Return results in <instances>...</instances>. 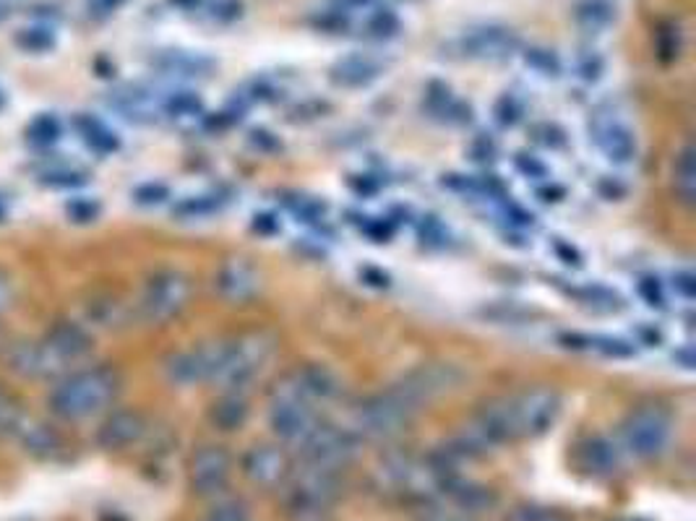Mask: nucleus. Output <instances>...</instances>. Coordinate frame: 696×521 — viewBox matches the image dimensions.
Returning <instances> with one entry per match:
<instances>
[{
  "instance_id": "f257e3e1",
  "label": "nucleus",
  "mask_w": 696,
  "mask_h": 521,
  "mask_svg": "<svg viewBox=\"0 0 696 521\" xmlns=\"http://www.w3.org/2000/svg\"><path fill=\"white\" fill-rule=\"evenodd\" d=\"M121 375L113 367H83L63 375L50 394V409L63 420H87L113 405Z\"/></svg>"
},
{
  "instance_id": "f03ea898",
  "label": "nucleus",
  "mask_w": 696,
  "mask_h": 521,
  "mask_svg": "<svg viewBox=\"0 0 696 521\" xmlns=\"http://www.w3.org/2000/svg\"><path fill=\"white\" fill-rule=\"evenodd\" d=\"M277 352L274 333L256 329L246 331L229 342H217V365H214L212 384L225 392H243L267 371Z\"/></svg>"
},
{
  "instance_id": "7ed1b4c3",
  "label": "nucleus",
  "mask_w": 696,
  "mask_h": 521,
  "mask_svg": "<svg viewBox=\"0 0 696 521\" xmlns=\"http://www.w3.org/2000/svg\"><path fill=\"white\" fill-rule=\"evenodd\" d=\"M417 405L402 394V388L392 384L386 392H379L355 407L352 433L355 438H368V441H389L400 435L417 412Z\"/></svg>"
},
{
  "instance_id": "20e7f679",
  "label": "nucleus",
  "mask_w": 696,
  "mask_h": 521,
  "mask_svg": "<svg viewBox=\"0 0 696 521\" xmlns=\"http://www.w3.org/2000/svg\"><path fill=\"white\" fill-rule=\"evenodd\" d=\"M316 405L301 392L292 373L277 384L269 401V428L282 443H301L316 428Z\"/></svg>"
},
{
  "instance_id": "39448f33",
  "label": "nucleus",
  "mask_w": 696,
  "mask_h": 521,
  "mask_svg": "<svg viewBox=\"0 0 696 521\" xmlns=\"http://www.w3.org/2000/svg\"><path fill=\"white\" fill-rule=\"evenodd\" d=\"M624 449L635 458L663 456L673 441V417L660 405H642L626 415L621 426Z\"/></svg>"
},
{
  "instance_id": "423d86ee",
  "label": "nucleus",
  "mask_w": 696,
  "mask_h": 521,
  "mask_svg": "<svg viewBox=\"0 0 696 521\" xmlns=\"http://www.w3.org/2000/svg\"><path fill=\"white\" fill-rule=\"evenodd\" d=\"M191 301V280L178 269H162L144 284L138 310L149 324H165L176 318Z\"/></svg>"
},
{
  "instance_id": "0eeeda50",
  "label": "nucleus",
  "mask_w": 696,
  "mask_h": 521,
  "mask_svg": "<svg viewBox=\"0 0 696 521\" xmlns=\"http://www.w3.org/2000/svg\"><path fill=\"white\" fill-rule=\"evenodd\" d=\"M339 496L337 472H326L316 467H305L295 475H288V488H284V500L288 509L298 517H322L332 509V503Z\"/></svg>"
},
{
  "instance_id": "6e6552de",
  "label": "nucleus",
  "mask_w": 696,
  "mask_h": 521,
  "mask_svg": "<svg viewBox=\"0 0 696 521\" xmlns=\"http://www.w3.org/2000/svg\"><path fill=\"white\" fill-rule=\"evenodd\" d=\"M301 451L305 467L339 472L358 454V438H355L350 428L316 422V428L301 443Z\"/></svg>"
},
{
  "instance_id": "1a4fd4ad",
  "label": "nucleus",
  "mask_w": 696,
  "mask_h": 521,
  "mask_svg": "<svg viewBox=\"0 0 696 521\" xmlns=\"http://www.w3.org/2000/svg\"><path fill=\"white\" fill-rule=\"evenodd\" d=\"M590 138H593L597 149L603 151L605 159H610L614 165H631L637 162L639 155V141L635 128L629 121H624L621 115L614 110H597L587 123Z\"/></svg>"
},
{
  "instance_id": "9d476101",
  "label": "nucleus",
  "mask_w": 696,
  "mask_h": 521,
  "mask_svg": "<svg viewBox=\"0 0 696 521\" xmlns=\"http://www.w3.org/2000/svg\"><path fill=\"white\" fill-rule=\"evenodd\" d=\"M464 381V373L451 363H426L417 365L415 371H409L396 381V386L402 388V394L417 407H423L426 401L436 399V396L449 394L459 388Z\"/></svg>"
},
{
  "instance_id": "9b49d317",
  "label": "nucleus",
  "mask_w": 696,
  "mask_h": 521,
  "mask_svg": "<svg viewBox=\"0 0 696 521\" xmlns=\"http://www.w3.org/2000/svg\"><path fill=\"white\" fill-rule=\"evenodd\" d=\"M9 365L16 373L26 375V378H37V381L60 378V375H66L74 367L60 358V352L47 342V337L40 339V342L13 344L9 352Z\"/></svg>"
},
{
  "instance_id": "f8f14e48",
  "label": "nucleus",
  "mask_w": 696,
  "mask_h": 521,
  "mask_svg": "<svg viewBox=\"0 0 696 521\" xmlns=\"http://www.w3.org/2000/svg\"><path fill=\"white\" fill-rule=\"evenodd\" d=\"M233 456L222 446H201L191 458V488L197 496L212 498L227 488Z\"/></svg>"
},
{
  "instance_id": "ddd939ff",
  "label": "nucleus",
  "mask_w": 696,
  "mask_h": 521,
  "mask_svg": "<svg viewBox=\"0 0 696 521\" xmlns=\"http://www.w3.org/2000/svg\"><path fill=\"white\" fill-rule=\"evenodd\" d=\"M214 365H217V342L197 347V350L176 352L165 363V375L170 384H176L180 388L212 384Z\"/></svg>"
},
{
  "instance_id": "4468645a",
  "label": "nucleus",
  "mask_w": 696,
  "mask_h": 521,
  "mask_svg": "<svg viewBox=\"0 0 696 521\" xmlns=\"http://www.w3.org/2000/svg\"><path fill=\"white\" fill-rule=\"evenodd\" d=\"M459 53L468 60H506L519 50L517 32L506 26H480L459 39Z\"/></svg>"
},
{
  "instance_id": "2eb2a0df",
  "label": "nucleus",
  "mask_w": 696,
  "mask_h": 521,
  "mask_svg": "<svg viewBox=\"0 0 696 521\" xmlns=\"http://www.w3.org/2000/svg\"><path fill=\"white\" fill-rule=\"evenodd\" d=\"M243 475H246L254 485L261 488H274L288 479L290 475V458L284 454L282 446H271V443H261L246 451L240 462Z\"/></svg>"
},
{
  "instance_id": "dca6fc26",
  "label": "nucleus",
  "mask_w": 696,
  "mask_h": 521,
  "mask_svg": "<svg viewBox=\"0 0 696 521\" xmlns=\"http://www.w3.org/2000/svg\"><path fill=\"white\" fill-rule=\"evenodd\" d=\"M261 287V274L248 259H229L214 274V290L229 303H246Z\"/></svg>"
},
{
  "instance_id": "f3484780",
  "label": "nucleus",
  "mask_w": 696,
  "mask_h": 521,
  "mask_svg": "<svg viewBox=\"0 0 696 521\" xmlns=\"http://www.w3.org/2000/svg\"><path fill=\"white\" fill-rule=\"evenodd\" d=\"M389 63L381 55L373 53H350L345 58H339L332 66L329 79L343 89H363L371 87L373 81H379L386 73Z\"/></svg>"
},
{
  "instance_id": "a211bd4d",
  "label": "nucleus",
  "mask_w": 696,
  "mask_h": 521,
  "mask_svg": "<svg viewBox=\"0 0 696 521\" xmlns=\"http://www.w3.org/2000/svg\"><path fill=\"white\" fill-rule=\"evenodd\" d=\"M144 433L146 422L136 409H117L102 420L100 430H97V443L104 451H123L142 441Z\"/></svg>"
},
{
  "instance_id": "6ab92c4d",
  "label": "nucleus",
  "mask_w": 696,
  "mask_h": 521,
  "mask_svg": "<svg viewBox=\"0 0 696 521\" xmlns=\"http://www.w3.org/2000/svg\"><path fill=\"white\" fill-rule=\"evenodd\" d=\"M561 347L574 352H593V354H603V358H631L637 352V347L631 342H626L621 337H608V333H561L559 337Z\"/></svg>"
},
{
  "instance_id": "aec40b11",
  "label": "nucleus",
  "mask_w": 696,
  "mask_h": 521,
  "mask_svg": "<svg viewBox=\"0 0 696 521\" xmlns=\"http://www.w3.org/2000/svg\"><path fill=\"white\" fill-rule=\"evenodd\" d=\"M580 462L593 477H610L621 467V449L610 438L593 435L580 446Z\"/></svg>"
},
{
  "instance_id": "412c9836",
  "label": "nucleus",
  "mask_w": 696,
  "mask_h": 521,
  "mask_svg": "<svg viewBox=\"0 0 696 521\" xmlns=\"http://www.w3.org/2000/svg\"><path fill=\"white\" fill-rule=\"evenodd\" d=\"M110 104H113V110H117L123 117H128V121L134 123H155L159 113H162V100L138 87L115 92L110 97Z\"/></svg>"
},
{
  "instance_id": "4be33fe9",
  "label": "nucleus",
  "mask_w": 696,
  "mask_h": 521,
  "mask_svg": "<svg viewBox=\"0 0 696 521\" xmlns=\"http://www.w3.org/2000/svg\"><path fill=\"white\" fill-rule=\"evenodd\" d=\"M292 378H295V384L301 386V392L308 396L313 405H318V401L324 405V401L337 399L339 392H343L339 378L326 365H305L301 371L292 373Z\"/></svg>"
},
{
  "instance_id": "5701e85b",
  "label": "nucleus",
  "mask_w": 696,
  "mask_h": 521,
  "mask_svg": "<svg viewBox=\"0 0 696 521\" xmlns=\"http://www.w3.org/2000/svg\"><path fill=\"white\" fill-rule=\"evenodd\" d=\"M47 342L60 352V358L66 360L68 365H76L79 360H83L92 352V339H89V333L76 324H58L47 333Z\"/></svg>"
},
{
  "instance_id": "b1692460",
  "label": "nucleus",
  "mask_w": 696,
  "mask_h": 521,
  "mask_svg": "<svg viewBox=\"0 0 696 521\" xmlns=\"http://www.w3.org/2000/svg\"><path fill=\"white\" fill-rule=\"evenodd\" d=\"M616 3L614 0H580L574 9V21L580 30L587 34H603L616 24Z\"/></svg>"
},
{
  "instance_id": "393cba45",
  "label": "nucleus",
  "mask_w": 696,
  "mask_h": 521,
  "mask_svg": "<svg viewBox=\"0 0 696 521\" xmlns=\"http://www.w3.org/2000/svg\"><path fill=\"white\" fill-rule=\"evenodd\" d=\"M212 422L214 428L225 430V433H233V430L243 428V422L248 420V401L243 392H225L220 401H214L212 407Z\"/></svg>"
},
{
  "instance_id": "a878e982",
  "label": "nucleus",
  "mask_w": 696,
  "mask_h": 521,
  "mask_svg": "<svg viewBox=\"0 0 696 521\" xmlns=\"http://www.w3.org/2000/svg\"><path fill=\"white\" fill-rule=\"evenodd\" d=\"M76 131H79L81 141L87 144L92 151H97V155H113L117 146H121L113 131H110L108 125L94 115L76 117Z\"/></svg>"
},
{
  "instance_id": "bb28decb",
  "label": "nucleus",
  "mask_w": 696,
  "mask_h": 521,
  "mask_svg": "<svg viewBox=\"0 0 696 521\" xmlns=\"http://www.w3.org/2000/svg\"><path fill=\"white\" fill-rule=\"evenodd\" d=\"M358 26L363 30L360 34H366V37H371V39H392L402 32L400 16H396L392 9H386V5H381V3L373 5V9L366 13V16L358 21Z\"/></svg>"
},
{
  "instance_id": "cd10ccee",
  "label": "nucleus",
  "mask_w": 696,
  "mask_h": 521,
  "mask_svg": "<svg viewBox=\"0 0 696 521\" xmlns=\"http://www.w3.org/2000/svg\"><path fill=\"white\" fill-rule=\"evenodd\" d=\"M157 66L162 68L165 73H172V76H206L214 68V63L197 53L170 50L157 60Z\"/></svg>"
},
{
  "instance_id": "c85d7f7f",
  "label": "nucleus",
  "mask_w": 696,
  "mask_h": 521,
  "mask_svg": "<svg viewBox=\"0 0 696 521\" xmlns=\"http://www.w3.org/2000/svg\"><path fill=\"white\" fill-rule=\"evenodd\" d=\"M673 185H676L678 199L684 201L686 206H692L696 199V162L692 146H684L676 165H673Z\"/></svg>"
},
{
  "instance_id": "c756f323",
  "label": "nucleus",
  "mask_w": 696,
  "mask_h": 521,
  "mask_svg": "<svg viewBox=\"0 0 696 521\" xmlns=\"http://www.w3.org/2000/svg\"><path fill=\"white\" fill-rule=\"evenodd\" d=\"M525 63L527 68H532L538 76H546V79H555V76H561L559 55L548 50V47H530V50L525 53Z\"/></svg>"
},
{
  "instance_id": "7c9ffc66",
  "label": "nucleus",
  "mask_w": 696,
  "mask_h": 521,
  "mask_svg": "<svg viewBox=\"0 0 696 521\" xmlns=\"http://www.w3.org/2000/svg\"><path fill=\"white\" fill-rule=\"evenodd\" d=\"M222 206V199L217 193H209V196H193L186 199L183 204H178L176 214L183 219H199V217H209Z\"/></svg>"
},
{
  "instance_id": "2f4dec72",
  "label": "nucleus",
  "mask_w": 696,
  "mask_h": 521,
  "mask_svg": "<svg viewBox=\"0 0 696 521\" xmlns=\"http://www.w3.org/2000/svg\"><path fill=\"white\" fill-rule=\"evenodd\" d=\"M16 45L24 47L26 53H47L55 47V34L45 26H30L16 34Z\"/></svg>"
},
{
  "instance_id": "473e14b6",
  "label": "nucleus",
  "mask_w": 696,
  "mask_h": 521,
  "mask_svg": "<svg viewBox=\"0 0 696 521\" xmlns=\"http://www.w3.org/2000/svg\"><path fill=\"white\" fill-rule=\"evenodd\" d=\"M162 113H170L172 117H193L201 113V100L191 92H176L162 100Z\"/></svg>"
},
{
  "instance_id": "72a5a7b5",
  "label": "nucleus",
  "mask_w": 696,
  "mask_h": 521,
  "mask_svg": "<svg viewBox=\"0 0 696 521\" xmlns=\"http://www.w3.org/2000/svg\"><path fill=\"white\" fill-rule=\"evenodd\" d=\"M60 121L55 115H40L34 117V121L30 123V128H26V136L32 138L34 144H53L60 138Z\"/></svg>"
},
{
  "instance_id": "f704fd0d",
  "label": "nucleus",
  "mask_w": 696,
  "mask_h": 521,
  "mask_svg": "<svg viewBox=\"0 0 696 521\" xmlns=\"http://www.w3.org/2000/svg\"><path fill=\"white\" fill-rule=\"evenodd\" d=\"M576 295H580L582 303H587L590 308H603V310L624 308L621 297H618L616 292H610L605 287H584V290L576 292Z\"/></svg>"
},
{
  "instance_id": "c9c22d12",
  "label": "nucleus",
  "mask_w": 696,
  "mask_h": 521,
  "mask_svg": "<svg viewBox=\"0 0 696 521\" xmlns=\"http://www.w3.org/2000/svg\"><path fill=\"white\" fill-rule=\"evenodd\" d=\"M603 71H605V60L597 50H582L580 55H576V73H580L582 81L595 83L603 76Z\"/></svg>"
},
{
  "instance_id": "e433bc0d",
  "label": "nucleus",
  "mask_w": 696,
  "mask_h": 521,
  "mask_svg": "<svg viewBox=\"0 0 696 521\" xmlns=\"http://www.w3.org/2000/svg\"><path fill=\"white\" fill-rule=\"evenodd\" d=\"M658 53L663 60H673L678 58L681 53V32L678 26H663V30L658 32Z\"/></svg>"
},
{
  "instance_id": "4c0bfd02",
  "label": "nucleus",
  "mask_w": 696,
  "mask_h": 521,
  "mask_svg": "<svg viewBox=\"0 0 696 521\" xmlns=\"http://www.w3.org/2000/svg\"><path fill=\"white\" fill-rule=\"evenodd\" d=\"M206 521H250V513L238 500H227V503H220L217 509L209 513Z\"/></svg>"
},
{
  "instance_id": "58836bf2",
  "label": "nucleus",
  "mask_w": 696,
  "mask_h": 521,
  "mask_svg": "<svg viewBox=\"0 0 696 521\" xmlns=\"http://www.w3.org/2000/svg\"><path fill=\"white\" fill-rule=\"evenodd\" d=\"M167 196H170V188L162 185V183L138 185L136 193H134V199L142 206H157V204H162V201H167Z\"/></svg>"
},
{
  "instance_id": "ea45409f",
  "label": "nucleus",
  "mask_w": 696,
  "mask_h": 521,
  "mask_svg": "<svg viewBox=\"0 0 696 521\" xmlns=\"http://www.w3.org/2000/svg\"><path fill=\"white\" fill-rule=\"evenodd\" d=\"M671 284H673V290H676V295L681 297V301H684V303H692V301H694L696 280H694V271H692V269H678V271H673Z\"/></svg>"
},
{
  "instance_id": "a19ab883",
  "label": "nucleus",
  "mask_w": 696,
  "mask_h": 521,
  "mask_svg": "<svg viewBox=\"0 0 696 521\" xmlns=\"http://www.w3.org/2000/svg\"><path fill=\"white\" fill-rule=\"evenodd\" d=\"M42 180H45V183H50V185H81V183H87V175H83L81 170H74V167H60V170H50V172H45V175H42Z\"/></svg>"
},
{
  "instance_id": "79ce46f5",
  "label": "nucleus",
  "mask_w": 696,
  "mask_h": 521,
  "mask_svg": "<svg viewBox=\"0 0 696 521\" xmlns=\"http://www.w3.org/2000/svg\"><path fill=\"white\" fill-rule=\"evenodd\" d=\"M100 214V204L92 199H76L68 204V217L74 222H92Z\"/></svg>"
},
{
  "instance_id": "37998d69",
  "label": "nucleus",
  "mask_w": 696,
  "mask_h": 521,
  "mask_svg": "<svg viewBox=\"0 0 696 521\" xmlns=\"http://www.w3.org/2000/svg\"><path fill=\"white\" fill-rule=\"evenodd\" d=\"M496 115L501 123H509V125L517 123L521 117V102L514 94H504L496 102Z\"/></svg>"
},
{
  "instance_id": "c03bdc74",
  "label": "nucleus",
  "mask_w": 696,
  "mask_h": 521,
  "mask_svg": "<svg viewBox=\"0 0 696 521\" xmlns=\"http://www.w3.org/2000/svg\"><path fill=\"white\" fill-rule=\"evenodd\" d=\"M639 292H642L647 305H652V308H663L665 305L663 287H660V282L652 280V276H644V280L639 282Z\"/></svg>"
},
{
  "instance_id": "a18cd8bd",
  "label": "nucleus",
  "mask_w": 696,
  "mask_h": 521,
  "mask_svg": "<svg viewBox=\"0 0 696 521\" xmlns=\"http://www.w3.org/2000/svg\"><path fill=\"white\" fill-rule=\"evenodd\" d=\"M128 0H89V16L110 19L117 13Z\"/></svg>"
},
{
  "instance_id": "49530a36",
  "label": "nucleus",
  "mask_w": 696,
  "mask_h": 521,
  "mask_svg": "<svg viewBox=\"0 0 696 521\" xmlns=\"http://www.w3.org/2000/svg\"><path fill=\"white\" fill-rule=\"evenodd\" d=\"M517 521H566L561 513H555L551 509H538V506H525V509L517 511Z\"/></svg>"
},
{
  "instance_id": "de8ad7c7",
  "label": "nucleus",
  "mask_w": 696,
  "mask_h": 521,
  "mask_svg": "<svg viewBox=\"0 0 696 521\" xmlns=\"http://www.w3.org/2000/svg\"><path fill=\"white\" fill-rule=\"evenodd\" d=\"M517 167H519L521 172H525L527 178H546V175H548L546 165H542L540 159H535V157L519 155V157H517Z\"/></svg>"
},
{
  "instance_id": "09e8293b",
  "label": "nucleus",
  "mask_w": 696,
  "mask_h": 521,
  "mask_svg": "<svg viewBox=\"0 0 696 521\" xmlns=\"http://www.w3.org/2000/svg\"><path fill=\"white\" fill-rule=\"evenodd\" d=\"M553 248H555V256H559V259H561L563 263H569V267H580V263H582L580 250H576L574 246H569V242L555 240Z\"/></svg>"
},
{
  "instance_id": "8fccbe9b",
  "label": "nucleus",
  "mask_w": 696,
  "mask_h": 521,
  "mask_svg": "<svg viewBox=\"0 0 696 521\" xmlns=\"http://www.w3.org/2000/svg\"><path fill=\"white\" fill-rule=\"evenodd\" d=\"M13 301V284L5 271H0V310H5Z\"/></svg>"
},
{
  "instance_id": "3c124183",
  "label": "nucleus",
  "mask_w": 696,
  "mask_h": 521,
  "mask_svg": "<svg viewBox=\"0 0 696 521\" xmlns=\"http://www.w3.org/2000/svg\"><path fill=\"white\" fill-rule=\"evenodd\" d=\"M366 280H371L368 284H373V287H386L389 284V276L384 274V271H375V269H366L363 271Z\"/></svg>"
},
{
  "instance_id": "603ef678",
  "label": "nucleus",
  "mask_w": 696,
  "mask_h": 521,
  "mask_svg": "<svg viewBox=\"0 0 696 521\" xmlns=\"http://www.w3.org/2000/svg\"><path fill=\"white\" fill-rule=\"evenodd\" d=\"M673 360H676V363H681V367H686V371H692V367H694L692 347H684V350H678L676 354H673Z\"/></svg>"
},
{
  "instance_id": "864d4df0",
  "label": "nucleus",
  "mask_w": 696,
  "mask_h": 521,
  "mask_svg": "<svg viewBox=\"0 0 696 521\" xmlns=\"http://www.w3.org/2000/svg\"><path fill=\"white\" fill-rule=\"evenodd\" d=\"M256 229H261V233H269V229H277V219L271 217V214H261V217H256Z\"/></svg>"
},
{
  "instance_id": "5fc2aeb1",
  "label": "nucleus",
  "mask_w": 696,
  "mask_h": 521,
  "mask_svg": "<svg viewBox=\"0 0 696 521\" xmlns=\"http://www.w3.org/2000/svg\"><path fill=\"white\" fill-rule=\"evenodd\" d=\"M11 16V9H9V3H5V0H0V24H3L5 19Z\"/></svg>"
},
{
  "instance_id": "6e6d98bb",
  "label": "nucleus",
  "mask_w": 696,
  "mask_h": 521,
  "mask_svg": "<svg viewBox=\"0 0 696 521\" xmlns=\"http://www.w3.org/2000/svg\"><path fill=\"white\" fill-rule=\"evenodd\" d=\"M3 219H5V204L0 201V222H3Z\"/></svg>"
}]
</instances>
